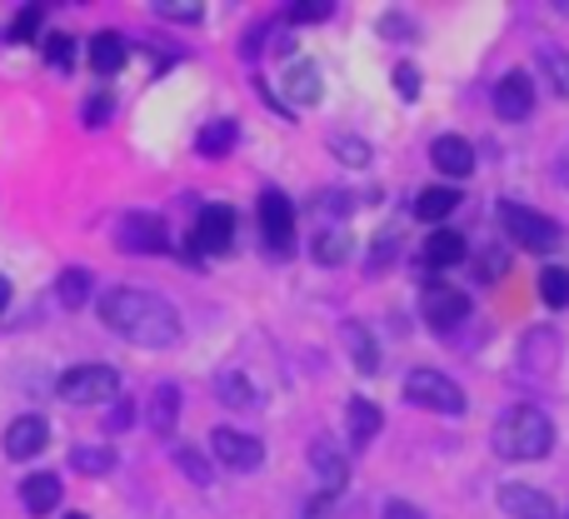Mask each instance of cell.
I'll list each match as a JSON object with an SVG mask.
<instances>
[{"instance_id":"4dcf8cb0","label":"cell","mask_w":569,"mask_h":519,"mask_svg":"<svg viewBox=\"0 0 569 519\" xmlns=\"http://www.w3.org/2000/svg\"><path fill=\"white\" fill-rule=\"evenodd\" d=\"M330 16H335L330 0H300V6L284 10V20H290V26H320V20H330Z\"/></svg>"},{"instance_id":"9a60e30c","label":"cell","mask_w":569,"mask_h":519,"mask_svg":"<svg viewBox=\"0 0 569 519\" xmlns=\"http://www.w3.org/2000/svg\"><path fill=\"white\" fill-rule=\"evenodd\" d=\"M310 465H315V475H320V490L325 495L345 490V480H350V465H345V455L335 450L330 440H315L310 445Z\"/></svg>"},{"instance_id":"74e56055","label":"cell","mask_w":569,"mask_h":519,"mask_svg":"<svg viewBox=\"0 0 569 519\" xmlns=\"http://www.w3.org/2000/svg\"><path fill=\"white\" fill-rule=\"evenodd\" d=\"M395 90H400V100H415V96H420V70H415V66H395Z\"/></svg>"},{"instance_id":"4316f807","label":"cell","mask_w":569,"mask_h":519,"mask_svg":"<svg viewBox=\"0 0 569 519\" xmlns=\"http://www.w3.org/2000/svg\"><path fill=\"white\" fill-rule=\"evenodd\" d=\"M540 295L550 310H569V270L565 265H545L540 270Z\"/></svg>"},{"instance_id":"836d02e7","label":"cell","mask_w":569,"mask_h":519,"mask_svg":"<svg viewBox=\"0 0 569 519\" xmlns=\"http://www.w3.org/2000/svg\"><path fill=\"white\" fill-rule=\"evenodd\" d=\"M176 465H180V475H186V480L210 485V465H206V455H200V450H190V445H180V450H176Z\"/></svg>"},{"instance_id":"4fadbf2b","label":"cell","mask_w":569,"mask_h":519,"mask_svg":"<svg viewBox=\"0 0 569 519\" xmlns=\"http://www.w3.org/2000/svg\"><path fill=\"white\" fill-rule=\"evenodd\" d=\"M430 166L440 170L445 180H465L475 170V146L465 136H440L430 146Z\"/></svg>"},{"instance_id":"ba28073f","label":"cell","mask_w":569,"mask_h":519,"mask_svg":"<svg viewBox=\"0 0 569 519\" xmlns=\"http://www.w3.org/2000/svg\"><path fill=\"white\" fill-rule=\"evenodd\" d=\"M210 450H216V460L236 475H250L266 465V445H260L256 435H240V430H216L210 435Z\"/></svg>"},{"instance_id":"d6986e66","label":"cell","mask_w":569,"mask_h":519,"mask_svg":"<svg viewBox=\"0 0 569 519\" xmlns=\"http://www.w3.org/2000/svg\"><path fill=\"white\" fill-rule=\"evenodd\" d=\"M345 415H350V445H355V450H365V445L380 435V420H385L380 405L365 400V395H355V400L345 405Z\"/></svg>"},{"instance_id":"7402d4cb","label":"cell","mask_w":569,"mask_h":519,"mask_svg":"<svg viewBox=\"0 0 569 519\" xmlns=\"http://www.w3.org/2000/svg\"><path fill=\"white\" fill-rule=\"evenodd\" d=\"M236 140H240V126H236V120H210V126L196 136V150H200L206 160H220V156H230V150H236Z\"/></svg>"},{"instance_id":"f35d334b","label":"cell","mask_w":569,"mask_h":519,"mask_svg":"<svg viewBox=\"0 0 569 519\" xmlns=\"http://www.w3.org/2000/svg\"><path fill=\"white\" fill-rule=\"evenodd\" d=\"M130 420H136V405L120 395L116 405H110V420H106V430H130Z\"/></svg>"},{"instance_id":"cb8c5ba5","label":"cell","mask_w":569,"mask_h":519,"mask_svg":"<svg viewBox=\"0 0 569 519\" xmlns=\"http://www.w3.org/2000/svg\"><path fill=\"white\" fill-rule=\"evenodd\" d=\"M455 206H460V190L455 186H430L420 200H415V216L420 220H450Z\"/></svg>"},{"instance_id":"2e32d148","label":"cell","mask_w":569,"mask_h":519,"mask_svg":"<svg viewBox=\"0 0 569 519\" xmlns=\"http://www.w3.org/2000/svg\"><path fill=\"white\" fill-rule=\"evenodd\" d=\"M284 100H295V106H315L320 100V70H315V60L295 56L284 66Z\"/></svg>"},{"instance_id":"f1b7e54d","label":"cell","mask_w":569,"mask_h":519,"mask_svg":"<svg viewBox=\"0 0 569 519\" xmlns=\"http://www.w3.org/2000/svg\"><path fill=\"white\" fill-rule=\"evenodd\" d=\"M540 66H545V76H550L555 96H565V100H569V50L545 46V50H540Z\"/></svg>"},{"instance_id":"ee69618b","label":"cell","mask_w":569,"mask_h":519,"mask_svg":"<svg viewBox=\"0 0 569 519\" xmlns=\"http://www.w3.org/2000/svg\"><path fill=\"white\" fill-rule=\"evenodd\" d=\"M66 519H90V515H66Z\"/></svg>"},{"instance_id":"6da1fadb","label":"cell","mask_w":569,"mask_h":519,"mask_svg":"<svg viewBox=\"0 0 569 519\" xmlns=\"http://www.w3.org/2000/svg\"><path fill=\"white\" fill-rule=\"evenodd\" d=\"M96 310H100V325H106V330H116L120 340L140 345V350H170V345H180L176 305L150 295V290L116 285V290H106L96 300Z\"/></svg>"},{"instance_id":"ab89813d","label":"cell","mask_w":569,"mask_h":519,"mask_svg":"<svg viewBox=\"0 0 569 519\" xmlns=\"http://www.w3.org/2000/svg\"><path fill=\"white\" fill-rule=\"evenodd\" d=\"M380 519H430L425 510H415V505H405V500H390L385 505V515Z\"/></svg>"},{"instance_id":"8fae6325","label":"cell","mask_w":569,"mask_h":519,"mask_svg":"<svg viewBox=\"0 0 569 519\" xmlns=\"http://www.w3.org/2000/svg\"><path fill=\"white\" fill-rule=\"evenodd\" d=\"M530 110H535V80L525 76V70L500 76V86H495V116L500 120H530Z\"/></svg>"},{"instance_id":"5bb4252c","label":"cell","mask_w":569,"mask_h":519,"mask_svg":"<svg viewBox=\"0 0 569 519\" xmlns=\"http://www.w3.org/2000/svg\"><path fill=\"white\" fill-rule=\"evenodd\" d=\"M500 510L510 519H555V500L545 490H535V485H505Z\"/></svg>"},{"instance_id":"d4e9b609","label":"cell","mask_w":569,"mask_h":519,"mask_svg":"<svg viewBox=\"0 0 569 519\" xmlns=\"http://www.w3.org/2000/svg\"><path fill=\"white\" fill-rule=\"evenodd\" d=\"M216 395L230 405V410H250V405L260 400V390H256V385H250L246 375H236V370H226V375H220V380H216Z\"/></svg>"},{"instance_id":"f546056e","label":"cell","mask_w":569,"mask_h":519,"mask_svg":"<svg viewBox=\"0 0 569 519\" xmlns=\"http://www.w3.org/2000/svg\"><path fill=\"white\" fill-rule=\"evenodd\" d=\"M70 460H76L80 475H110V470H116V455L100 450V445H76V455H70Z\"/></svg>"},{"instance_id":"484cf974","label":"cell","mask_w":569,"mask_h":519,"mask_svg":"<svg viewBox=\"0 0 569 519\" xmlns=\"http://www.w3.org/2000/svg\"><path fill=\"white\" fill-rule=\"evenodd\" d=\"M310 250H315V260L320 265H345L350 260V250H355V240H350V230H320Z\"/></svg>"},{"instance_id":"d590c367","label":"cell","mask_w":569,"mask_h":519,"mask_svg":"<svg viewBox=\"0 0 569 519\" xmlns=\"http://www.w3.org/2000/svg\"><path fill=\"white\" fill-rule=\"evenodd\" d=\"M110 116H116V100H110L106 90H96V96H86V126H106Z\"/></svg>"},{"instance_id":"7c38bea8","label":"cell","mask_w":569,"mask_h":519,"mask_svg":"<svg viewBox=\"0 0 569 519\" xmlns=\"http://www.w3.org/2000/svg\"><path fill=\"white\" fill-rule=\"evenodd\" d=\"M50 440V425L40 415H20V420L6 425V455L10 460H36Z\"/></svg>"},{"instance_id":"ffe728a7","label":"cell","mask_w":569,"mask_h":519,"mask_svg":"<svg viewBox=\"0 0 569 519\" xmlns=\"http://www.w3.org/2000/svg\"><path fill=\"white\" fill-rule=\"evenodd\" d=\"M126 40L116 36V30H100V36H90V66L100 70V76H116V70H126Z\"/></svg>"},{"instance_id":"1f68e13d","label":"cell","mask_w":569,"mask_h":519,"mask_svg":"<svg viewBox=\"0 0 569 519\" xmlns=\"http://www.w3.org/2000/svg\"><path fill=\"white\" fill-rule=\"evenodd\" d=\"M330 150L345 166H370V146H365L360 136H330Z\"/></svg>"},{"instance_id":"8d00e7d4","label":"cell","mask_w":569,"mask_h":519,"mask_svg":"<svg viewBox=\"0 0 569 519\" xmlns=\"http://www.w3.org/2000/svg\"><path fill=\"white\" fill-rule=\"evenodd\" d=\"M40 20H46V16H40L36 6H26V10L16 16V26H10V40H36V36H40Z\"/></svg>"},{"instance_id":"b9f144b4","label":"cell","mask_w":569,"mask_h":519,"mask_svg":"<svg viewBox=\"0 0 569 519\" xmlns=\"http://www.w3.org/2000/svg\"><path fill=\"white\" fill-rule=\"evenodd\" d=\"M315 206H320V210H335V216H345V210H350V196H320Z\"/></svg>"},{"instance_id":"5b68a950","label":"cell","mask_w":569,"mask_h":519,"mask_svg":"<svg viewBox=\"0 0 569 519\" xmlns=\"http://www.w3.org/2000/svg\"><path fill=\"white\" fill-rule=\"evenodd\" d=\"M405 400L420 410H440V415H465V390L440 370H410L405 375Z\"/></svg>"},{"instance_id":"52a82bcc","label":"cell","mask_w":569,"mask_h":519,"mask_svg":"<svg viewBox=\"0 0 569 519\" xmlns=\"http://www.w3.org/2000/svg\"><path fill=\"white\" fill-rule=\"evenodd\" d=\"M116 246L130 250V256H160V250L170 246L166 220H160V216H146V210H136V216H126V220L116 226Z\"/></svg>"},{"instance_id":"3957f363","label":"cell","mask_w":569,"mask_h":519,"mask_svg":"<svg viewBox=\"0 0 569 519\" xmlns=\"http://www.w3.org/2000/svg\"><path fill=\"white\" fill-rule=\"evenodd\" d=\"M500 226L510 230L515 246L535 250V256H550V250L565 246V230L555 226L550 216H540V210H530V206H515V200H500Z\"/></svg>"},{"instance_id":"e575fe53","label":"cell","mask_w":569,"mask_h":519,"mask_svg":"<svg viewBox=\"0 0 569 519\" xmlns=\"http://www.w3.org/2000/svg\"><path fill=\"white\" fill-rule=\"evenodd\" d=\"M46 56H50V66H56V70H70V66H76V40H70V36H50L46 40Z\"/></svg>"},{"instance_id":"83f0119b","label":"cell","mask_w":569,"mask_h":519,"mask_svg":"<svg viewBox=\"0 0 569 519\" xmlns=\"http://www.w3.org/2000/svg\"><path fill=\"white\" fill-rule=\"evenodd\" d=\"M56 295H60V305H66V310H80V305L90 300V275L86 270H60Z\"/></svg>"},{"instance_id":"e0dca14e","label":"cell","mask_w":569,"mask_h":519,"mask_svg":"<svg viewBox=\"0 0 569 519\" xmlns=\"http://www.w3.org/2000/svg\"><path fill=\"white\" fill-rule=\"evenodd\" d=\"M340 335H345V350H350L355 370H360V375H375V370H380V345H375V335L365 330L360 320H345Z\"/></svg>"},{"instance_id":"ac0fdd59","label":"cell","mask_w":569,"mask_h":519,"mask_svg":"<svg viewBox=\"0 0 569 519\" xmlns=\"http://www.w3.org/2000/svg\"><path fill=\"white\" fill-rule=\"evenodd\" d=\"M20 500H26L30 515H50V510L60 505V480H56L50 470L26 475V480H20Z\"/></svg>"},{"instance_id":"603a6c76","label":"cell","mask_w":569,"mask_h":519,"mask_svg":"<svg viewBox=\"0 0 569 519\" xmlns=\"http://www.w3.org/2000/svg\"><path fill=\"white\" fill-rule=\"evenodd\" d=\"M180 420V385L160 380L156 395H150V425H156V435H170Z\"/></svg>"},{"instance_id":"7a4b0ae2","label":"cell","mask_w":569,"mask_h":519,"mask_svg":"<svg viewBox=\"0 0 569 519\" xmlns=\"http://www.w3.org/2000/svg\"><path fill=\"white\" fill-rule=\"evenodd\" d=\"M495 455L500 460H545V455L555 450V425L545 410H535V405H515V410H505L500 420H495V435H490Z\"/></svg>"},{"instance_id":"60d3db41","label":"cell","mask_w":569,"mask_h":519,"mask_svg":"<svg viewBox=\"0 0 569 519\" xmlns=\"http://www.w3.org/2000/svg\"><path fill=\"white\" fill-rule=\"evenodd\" d=\"M495 275H505V256H500V250H490L485 265H480V280H495Z\"/></svg>"},{"instance_id":"9c48e42d","label":"cell","mask_w":569,"mask_h":519,"mask_svg":"<svg viewBox=\"0 0 569 519\" xmlns=\"http://www.w3.org/2000/svg\"><path fill=\"white\" fill-rule=\"evenodd\" d=\"M260 236H266V246L284 256V250L295 246V206L280 196V190H266L260 196Z\"/></svg>"},{"instance_id":"f6af8a7d","label":"cell","mask_w":569,"mask_h":519,"mask_svg":"<svg viewBox=\"0 0 569 519\" xmlns=\"http://www.w3.org/2000/svg\"><path fill=\"white\" fill-rule=\"evenodd\" d=\"M565 519H569V515H565Z\"/></svg>"},{"instance_id":"277c9868","label":"cell","mask_w":569,"mask_h":519,"mask_svg":"<svg viewBox=\"0 0 569 519\" xmlns=\"http://www.w3.org/2000/svg\"><path fill=\"white\" fill-rule=\"evenodd\" d=\"M60 400L66 405H116L120 370H110V365H76V370L60 375Z\"/></svg>"},{"instance_id":"44dd1931","label":"cell","mask_w":569,"mask_h":519,"mask_svg":"<svg viewBox=\"0 0 569 519\" xmlns=\"http://www.w3.org/2000/svg\"><path fill=\"white\" fill-rule=\"evenodd\" d=\"M465 236L460 230H435L430 240H425V265H435V270H450V265L465 260Z\"/></svg>"},{"instance_id":"7bdbcfd3","label":"cell","mask_w":569,"mask_h":519,"mask_svg":"<svg viewBox=\"0 0 569 519\" xmlns=\"http://www.w3.org/2000/svg\"><path fill=\"white\" fill-rule=\"evenodd\" d=\"M6 310H10V280L0 275V315H6Z\"/></svg>"},{"instance_id":"d6a6232c","label":"cell","mask_w":569,"mask_h":519,"mask_svg":"<svg viewBox=\"0 0 569 519\" xmlns=\"http://www.w3.org/2000/svg\"><path fill=\"white\" fill-rule=\"evenodd\" d=\"M156 16L180 20V26H196V20H206V6H196V0H156Z\"/></svg>"},{"instance_id":"30bf717a","label":"cell","mask_w":569,"mask_h":519,"mask_svg":"<svg viewBox=\"0 0 569 519\" xmlns=\"http://www.w3.org/2000/svg\"><path fill=\"white\" fill-rule=\"evenodd\" d=\"M420 315H425V325H430V330H455V325L465 320V315H470V300H465L460 290H450V285H430V290H425V300H420Z\"/></svg>"},{"instance_id":"8992f818","label":"cell","mask_w":569,"mask_h":519,"mask_svg":"<svg viewBox=\"0 0 569 519\" xmlns=\"http://www.w3.org/2000/svg\"><path fill=\"white\" fill-rule=\"evenodd\" d=\"M236 240V210L230 206H206L190 230V256H226Z\"/></svg>"}]
</instances>
